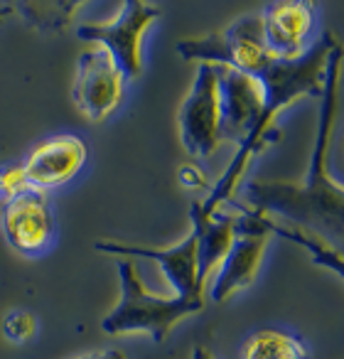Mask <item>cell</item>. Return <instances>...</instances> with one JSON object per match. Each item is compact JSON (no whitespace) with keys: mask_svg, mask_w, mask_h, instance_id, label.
Returning <instances> with one entry per match:
<instances>
[{"mask_svg":"<svg viewBox=\"0 0 344 359\" xmlns=\"http://www.w3.org/2000/svg\"><path fill=\"white\" fill-rule=\"evenodd\" d=\"M121 300L104 320L101 330L111 337L148 334L153 342H165L172 327L185 318L202 313L207 298H180L158 295L145 285L140 269L133 259L118 261Z\"/></svg>","mask_w":344,"mask_h":359,"instance_id":"3957f363","label":"cell"},{"mask_svg":"<svg viewBox=\"0 0 344 359\" xmlns=\"http://www.w3.org/2000/svg\"><path fill=\"white\" fill-rule=\"evenodd\" d=\"M37 332V320L27 310H11L3 318V334L13 344H27Z\"/></svg>","mask_w":344,"mask_h":359,"instance_id":"ac0fdd59","label":"cell"},{"mask_svg":"<svg viewBox=\"0 0 344 359\" xmlns=\"http://www.w3.org/2000/svg\"><path fill=\"white\" fill-rule=\"evenodd\" d=\"M125 84L128 79L113 55L106 47L94 45L76 62L71 99L91 123H101L121 106Z\"/></svg>","mask_w":344,"mask_h":359,"instance_id":"52a82bcc","label":"cell"},{"mask_svg":"<svg viewBox=\"0 0 344 359\" xmlns=\"http://www.w3.org/2000/svg\"><path fill=\"white\" fill-rule=\"evenodd\" d=\"M266 249H268L266 234H236L229 254L224 256L221 266L205 288L212 303H224L239 290L251 288L263 264Z\"/></svg>","mask_w":344,"mask_h":359,"instance_id":"4fadbf2b","label":"cell"},{"mask_svg":"<svg viewBox=\"0 0 344 359\" xmlns=\"http://www.w3.org/2000/svg\"><path fill=\"white\" fill-rule=\"evenodd\" d=\"M339 45L337 35L324 30L312 45L308 47L300 60L295 62H273L268 69L259 74L261 84L266 89V104L259 123L251 128V133L239 143V150L231 158L229 168L224 170L219 180L212 185V192L207 200L197 202L202 212H216L224 210L236 195V187L244 182L246 170L251 168L254 158L278 138L275 133V121L285 109L300 99H319L324 86V72H327V60L332 50Z\"/></svg>","mask_w":344,"mask_h":359,"instance_id":"7a4b0ae2","label":"cell"},{"mask_svg":"<svg viewBox=\"0 0 344 359\" xmlns=\"http://www.w3.org/2000/svg\"><path fill=\"white\" fill-rule=\"evenodd\" d=\"M79 8L84 3H74V0H64V3H55V0H37V3H15L13 11L18 15L25 18L27 25L42 32H64L71 27Z\"/></svg>","mask_w":344,"mask_h":359,"instance_id":"e0dca14e","label":"cell"},{"mask_svg":"<svg viewBox=\"0 0 344 359\" xmlns=\"http://www.w3.org/2000/svg\"><path fill=\"white\" fill-rule=\"evenodd\" d=\"M339 81H342V45L332 50L327 60L322 86V106L317 118V135L310 155V168L303 182H268L254 180L246 185V205L317 231V226L342 234L344 224V190L342 182L329 175V150H332L334 126L339 118Z\"/></svg>","mask_w":344,"mask_h":359,"instance_id":"6da1fadb","label":"cell"},{"mask_svg":"<svg viewBox=\"0 0 344 359\" xmlns=\"http://www.w3.org/2000/svg\"><path fill=\"white\" fill-rule=\"evenodd\" d=\"M0 229L13 251L22 256H40L55 241V217L50 210L47 192L30 190L3 200L0 207Z\"/></svg>","mask_w":344,"mask_h":359,"instance_id":"9c48e42d","label":"cell"},{"mask_svg":"<svg viewBox=\"0 0 344 359\" xmlns=\"http://www.w3.org/2000/svg\"><path fill=\"white\" fill-rule=\"evenodd\" d=\"M96 251L121 259H148L155 261L163 271L175 295L180 298H207L205 285L200 280V256H197V231L190 229L175 246H145V244H125V241L104 239L94 244Z\"/></svg>","mask_w":344,"mask_h":359,"instance_id":"ba28073f","label":"cell"},{"mask_svg":"<svg viewBox=\"0 0 344 359\" xmlns=\"http://www.w3.org/2000/svg\"><path fill=\"white\" fill-rule=\"evenodd\" d=\"M190 222L192 229L197 231V256H200V280L207 288V283L212 280V276L216 273V269L221 266L224 256L229 254L231 244L236 239V226H234V215L226 210L216 212H202L200 205H192L190 210Z\"/></svg>","mask_w":344,"mask_h":359,"instance_id":"5bb4252c","label":"cell"},{"mask_svg":"<svg viewBox=\"0 0 344 359\" xmlns=\"http://www.w3.org/2000/svg\"><path fill=\"white\" fill-rule=\"evenodd\" d=\"M25 190H30V182H27L22 163L6 165L0 170V195H3V200H11V197L20 195Z\"/></svg>","mask_w":344,"mask_h":359,"instance_id":"d6986e66","label":"cell"},{"mask_svg":"<svg viewBox=\"0 0 344 359\" xmlns=\"http://www.w3.org/2000/svg\"><path fill=\"white\" fill-rule=\"evenodd\" d=\"M0 200H3V195H0Z\"/></svg>","mask_w":344,"mask_h":359,"instance_id":"cb8c5ba5","label":"cell"},{"mask_svg":"<svg viewBox=\"0 0 344 359\" xmlns=\"http://www.w3.org/2000/svg\"><path fill=\"white\" fill-rule=\"evenodd\" d=\"M256 210V207H254ZM256 224H259L261 234H278L283 239L293 241V244L303 246L310 256L315 259V264L322 266V269H329L342 278L344 276V259H342V251L334 249L327 239L317 234V231L308 229V226H300L293 224V222H283V219H275V217L266 215V212L256 210Z\"/></svg>","mask_w":344,"mask_h":359,"instance_id":"9a60e30c","label":"cell"},{"mask_svg":"<svg viewBox=\"0 0 344 359\" xmlns=\"http://www.w3.org/2000/svg\"><path fill=\"white\" fill-rule=\"evenodd\" d=\"M76 359H128V357H125V352H121V349H101V352L81 354V357H76Z\"/></svg>","mask_w":344,"mask_h":359,"instance_id":"44dd1931","label":"cell"},{"mask_svg":"<svg viewBox=\"0 0 344 359\" xmlns=\"http://www.w3.org/2000/svg\"><path fill=\"white\" fill-rule=\"evenodd\" d=\"M177 182L185 190H209V175L195 163H185L177 170Z\"/></svg>","mask_w":344,"mask_h":359,"instance_id":"ffe728a7","label":"cell"},{"mask_svg":"<svg viewBox=\"0 0 344 359\" xmlns=\"http://www.w3.org/2000/svg\"><path fill=\"white\" fill-rule=\"evenodd\" d=\"M219 72V106H221V133L236 143L251 133L263 114L266 89L259 76L236 72L229 67H216Z\"/></svg>","mask_w":344,"mask_h":359,"instance_id":"7c38bea8","label":"cell"},{"mask_svg":"<svg viewBox=\"0 0 344 359\" xmlns=\"http://www.w3.org/2000/svg\"><path fill=\"white\" fill-rule=\"evenodd\" d=\"M241 359H310L303 339L288 330L261 327L244 339Z\"/></svg>","mask_w":344,"mask_h":359,"instance_id":"2e32d148","label":"cell"},{"mask_svg":"<svg viewBox=\"0 0 344 359\" xmlns=\"http://www.w3.org/2000/svg\"><path fill=\"white\" fill-rule=\"evenodd\" d=\"M177 52L187 62L229 67V69L246 72L254 76H259L275 62L266 47L261 13L236 18L224 30L209 32V35L185 37L177 42Z\"/></svg>","mask_w":344,"mask_h":359,"instance_id":"277c9868","label":"cell"},{"mask_svg":"<svg viewBox=\"0 0 344 359\" xmlns=\"http://www.w3.org/2000/svg\"><path fill=\"white\" fill-rule=\"evenodd\" d=\"M86 158H89V150L79 135L60 133L35 145L22 168L30 187L47 192L71 182L86 165Z\"/></svg>","mask_w":344,"mask_h":359,"instance_id":"8fae6325","label":"cell"},{"mask_svg":"<svg viewBox=\"0 0 344 359\" xmlns=\"http://www.w3.org/2000/svg\"><path fill=\"white\" fill-rule=\"evenodd\" d=\"M190 359H216L214 354H212V349H207L205 344H197L195 349H192Z\"/></svg>","mask_w":344,"mask_h":359,"instance_id":"7402d4cb","label":"cell"},{"mask_svg":"<svg viewBox=\"0 0 344 359\" xmlns=\"http://www.w3.org/2000/svg\"><path fill=\"white\" fill-rule=\"evenodd\" d=\"M263 40L275 62H295L308 52L315 27V6L303 0H280L261 11Z\"/></svg>","mask_w":344,"mask_h":359,"instance_id":"30bf717a","label":"cell"},{"mask_svg":"<svg viewBox=\"0 0 344 359\" xmlns=\"http://www.w3.org/2000/svg\"><path fill=\"white\" fill-rule=\"evenodd\" d=\"M163 18V11L155 3L145 0H125L118 15L106 22H81L76 27V37L84 42L101 45L113 55L121 65L125 79L133 81L143 74V40L148 30Z\"/></svg>","mask_w":344,"mask_h":359,"instance_id":"5b68a950","label":"cell"},{"mask_svg":"<svg viewBox=\"0 0 344 359\" xmlns=\"http://www.w3.org/2000/svg\"><path fill=\"white\" fill-rule=\"evenodd\" d=\"M13 13H15V11H13V6H6V8H0V22L6 20L8 15H13Z\"/></svg>","mask_w":344,"mask_h":359,"instance_id":"603a6c76","label":"cell"},{"mask_svg":"<svg viewBox=\"0 0 344 359\" xmlns=\"http://www.w3.org/2000/svg\"><path fill=\"white\" fill-rule=\"evenodd\" d=\"M177 128L187 155L197 160L212 158L219 150L221 133V106H219V72L216 67L200 65L177 111Z\"/></svg>","mask_w":344,"mask_h":359,"instance_id":"8992f818","label":"cell"}]
</instances>
